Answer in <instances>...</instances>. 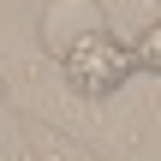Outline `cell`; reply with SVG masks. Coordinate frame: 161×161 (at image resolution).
Returning a JSON list of instances; mask_svg holds the SVG:
<instances>
[{"instance_id":"1","label":"cell","mask_w":161,"mask_h":161,"mask_svg":"<svg viewBox=\"0 0 161 161\" xmlns=\"http://www.w3.org/2000/svg\"><path fill=\"white\" fill-rule=\"evenodd\" d=\"M60 72H66V84L84 96V102H108L114 90H125V78L137 72V60H131V48L108 30V24H96V30H84L78 42H66L60 54Z\"/></svg>"},{"instance_id":"2","label":"cell","mask_w":161,"mask_h":161,"mask_svg":"<svg viewBox=\"0 0 161 161\" xmlns=\"http://www.w3.org/2000/svg\"><path fill=\"white\" fill-rule=\"evenodd\" d=\"M96 24H108V12H102L96 0H54V6L42 12V42H48V54H60L66 42H78V36L96 30Z\"/></svg>"},{"instance_id":"3","label":"cell","mask_w":161,"mask_h":161,"mask_svg":"<svg viewBox=\"0 0 161 161\" xmlns=\"http://www.w3.org/2000/svg\"><path fill=\"white\" fill-rule=\"evenodd\" d=\"M131 60H137V72H155V78H161V18L143 24V36L131 42Z\"/></svg>"}]
</instances>
